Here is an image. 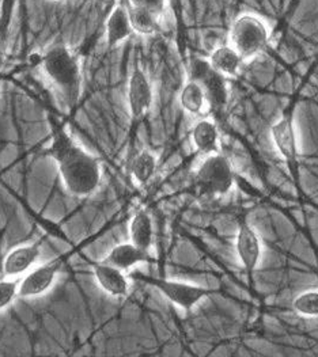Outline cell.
I'll return each instance as SVG.
<instances>
[{"label": "cell", "mask_w": 318, "mask_h": 357, "mask_svg": "<svg viewBox=\"0 0 318 357\" xmlns=\"http://www.w3.org/2000/svg\"><path fill=\"white\" fill-rule=\"evenodd\" d=\"M151 287L159 292L174 306L192 311L199 303L219 292V289L200 285L190 281L174 280V279H149Z\"/></svg>", "instance_id": "cell-6"}, {"label": "cell", "mask_w": 318, "mask_h": 357, "mask_svg": "<svg viewBox=\"0 0 318 357\" xmlns=\"http://www.w3.org/2000/svg\"><path fill=\"white\" fill-rule=\"evenodd\" d=\"M234 245L239 265L248 278V282L252 285L264 252L262 236L248 220H241Z\"/></svg>", "instance_id": "cell-7"}, {"label": "cell", "mask_w": 318, "mask_h": 357, "mask_svg": "<svg viewBox=\"0 0 318 357\" xmlns=\"http://www.w3.org/2000/svg\"><path fill=\"white\" fill-rule=\"evenodd\" d=\"M41 257L38 243H27L11 249L3 259L1 271L6 278L21 279L34 268Z\"/></svg>", "instance_id": "cell-11"}, {"label": "cell", "mask_w": 318, "mask_h": 357, "mask_svg": "<svg viewBox=\"0 0 318 357\" xmlns=\"http://www.w3.org/2000/svg\"><path fill=\"white\" fill-rule=\"evenodd\" d=\"M94 279L98 287L113 298H126L131 291V282L127 276V272L107 264L105 261H100L94 265L93 269Z\"/></svg>", "instance_id": "cell-12"}, {"label": "cell", "mask_w": 318, "mask_h": 357, "mask_svg": "<svg viewBox=\"0 0 318 357\" xmlns=\"http://www.w3.org/2000/svg\"><path fill=\"white\" fill-rule=\"evenodd\" d=\"M130 4L131 6H136V7L146 8V10H150L154 14L159 15L165 10L166 0H130Z\"/></svg>", "instance_id": "cell-23"}, {"label": "cell", "mask_w": 318, "mask_h": 357, "mask_svg": "<svg viewBox=\"0 0 318 357\" xmlns=\"http://www.w3.org/2000/svg\"><path fill=\"white\" fill-rule=\"evenodd\" d=\"M61 259H52L50 262L36 265L20 281V296L25 299L38 298L45 295L60 273Z\"/></svg>", "instance_id": "cell-9"}, {"label": "cell", "mask_w": 318, "mask_h": 357, "mask_svg": "<svg viewBox=\"0 0 318 357\" xmlns=\"http://www.w3.org/2000/svg\"><path fill=\"white\" fill-rule=\"evenodd\" d=\"M132 26L130 22L128 8L117 6L110 13L106 21V43L110 48L117 47L132 34Z\"/></svg>", "instance_id": "cell-16"}, {"label": "cell", "mask_w": 318, "mask_h": 357, "mask_svg": "<svg viewBox=\"0 0 318 357\" xmlns=\"http://www.w3.org/2000/svg\"><path fill=\"white\" fill-rule=\"evenodd\" d=\"M292 310L302 318H318V288L298 294L292 303Z\"/></svg>", "instance_id": "cell-21"}, {"label": "cell", "mask_w": 318, "mask_h": 357, "mask_svg": "<svg viewBox=\"0 0 318 357\" xmlns=\"http://www.w3.org/2000/svg\"><path fill=\"white\" fill-rule=\"evenodd\" d=\"M0 51H1V45H0Z\"/></svg>", "instance_id": "cell-24"}, {"label": "cell", "mask_w": 318, "mask_h": 357, "mask_svg": "<svg viewBox=\"0 0 318 357\" xmlns=\"http://www.w3.org/2000/svg\"><path fill=\"white\" fill-rule=\"evenodd\" d=\"M209 61L212 68L226 79L238 77L242 64L245 63L239 56L238 52L236 51L230 44L216 48L210 54Z\"/></svg>", "instance_id": "cell-17"}, {"label": "cell", "mask_w": 318, "mask_h": 357, "mask_svg": "<svg viewBox=\"0 0 318 357\" xmlns=\"http://www.w3.org/2000/svg\"><path fill=\"white\" fill-rule=\"evenodd\" d=\"M271 139L276 151L282 156L289 167L294 183L301 186V153L298 147V137L294 121L292 109H287L283 114L272 124Z\"/></svg>", "instance_id": "cell-5"}, {"label": "cell", "mask_w": 318, "mask_h": 357, "mask_svg": "<svg viewBox=\"0 0 318 357\" xmlns=\"http://www.w3.org/2000/svg\"><path fill=\"white\" fill-rule=\"evenodd\" d=\"M236 178L237 174L232 160L220 151L206 155L195 173L196 186L203 195L210 197L230 195L236 185Z\"/></svg>", "instance_id": "cell-3"}, {"label": "cell", "mask_w": 318, "mask_h": 357, "mask_svg": "<svg viewBox=\"0 0 318 357\" xmlns=\"http://www.w3.org/2000/svg\"><path fill=\"white\" fill-rule=\"evenodd\" d=\"M158 169V158L150 150H142L133 158L131 163V176L139 186H146L154 178Z\"/></svg>", "instance_id": "cell-19"}, {"label": "cell", "mask_w": 318, "mask_h": 357, "mask_svg": "<svg viewBox=\"0 0 318 357\" xmlns=\"http://www.w3.org/2000/svg\"><path fill=\"white\" fill-rule=\"evenodd\" d=\"M190 139L195 150L203 156L220 151V135L213 120H199L190 130Z\"/></svg>", "instance_id": "cell-13"}, {"label": "cell", "mask_w": 318, "mask_h": 357, "mask_svg": "<svg viewBox=\"0 0 318 357\" xmlns=\"http://www.w3.org/2000/svg\"><path fill=\"white\" fill-rule=\"evenodd\" d=\"M229 37L230 45L238 52L243 61H248L266 50L269 30L259 17L243 14L234 21Z\"/></svg>", "instance_id": "cell-4"}, {"label": "cell", "mask_w": 318, "mask_h": 357, "mask_svg": "<svg viewBox=\"0 0 318 357\" xmlns=\"http://www.w3.org/2000/svg\"><path fill=\"white\" fill-rule=\"evenodd\" d=\"M41 67L63 97L77 102L80 89V67L74 53L64 45H54L43 54Z\"/></svg>", "instance_id": "cell-2"}, {"label": "cell", "mask_w": 318, "mask_h": 357, "mask_svg": "<svg viewBox=\"0 0 318 357\" xmlns=\"http://www.w3.org/2000/svg\"><path fill=\"white\" fill-rule=\"evenodd\" d=\"M179 101L186 113L192 116H202L207 109H210L203 86L193 79H189L181 89Z\"/></svg>", "instance_id": "cell-18"}, {"label": "cell", "mask_w": 318, "mask_h": 357, "mask_svg": "<svg viewBox=\"0 0 318 357\" xmlns=\"http://www.w3.org/2000/svg\"><path fill=\"white\" fill-rule=\"evenodd\" d=\"M103 261L124 272H128L140 264L149 262L150 253L139 249L132 242H124L112 248Z\"/></svg>", "instance_id": "cell-14"}, {"label": "cell", "mask_w": 318, "mask_h": 357, "mask_svg": "<svg viewBox=\"0 0 318 357\" xmlns=\"http://www.w3.org/2000/svg\"><path fill=\"white\" fill-rule=\"evenodd\" d=\"M20 281L21 279L6 276L0 279V311L11 306L20 296Z\"/></svg>", "instance_id": "cell-22"}, {"label": "cell", "mask_w": 318, "mask_h": 357, "mask_svg": "<svg viewBox=\"0 0 318 357\" xmlns=\"http://www.w3.org/2000/svg\"><path fill=\"white\" fill-rule=\"evenodd\" d=\"M190 79L199 82L203 86L210 109L216 112H222L226 109L230 97L226 77L212 68L209 59L206 60L196 57L195 60H192Z\"/></svg>", "instance_id": "cell-8"}, {"label": "cell", "mask_w": 318, "mask_h": 357, "mask_svg": "<svg viewBox=\"0 0 318 357\" xmlns=\"http://www.w3.org/2000/svg\"><path fill=\"white\" fill-rule=\"evenodd\" d=\"M51 155L61 182L71 196L86 199L98 190L103 181L100 160L80 147L66 132L60 130L54 135Z\"/></svg>", "instance_id": "cell-1"}, {"label": "cell", "mask_w": 318, "mask_h": 357, "mask_svg": "<svg viewBox=\"0 0 318 357\" xmlns=\"http://www.w3.org/2000/svg\"><path fill=\"white\" fill-rule=\"evenodd\" d=\"M128 14L133 31L144 36H150L158 31V15L153 11L136 6H130Z\"/></svg>", "instance_id": "cell-20"}, {"label": "cell", "mask_w": 318, "mask_h": 357, "mask_svg": "<svg viewBox=\"0 0 318 357\" xmlns=\"http://www.w3.org/2000/svg\"><path fill=\"white\" fill-rule=\"evenodd\" d=\"M128 109L132 120H142L151 109L154 101V91L149 77L143 70L136 67L128 80L127 90Z\"/></svg>", "instance_id": "cell-10"}, {"label": "cell", "mask_w": 318, "mask_h": 357, "mask_svg": "<svg viewBox=\"0 0 318 357\" xmlns=\"http://www.w3.org/2000/svg\"><path fill=\"white\" fill-rule=\"evenodd\" d=\"M130 242L150 253L154 245V223L146 209H137L130 222Z\"/></svg>", "instance_id": "cell-15"}]
</instances>
